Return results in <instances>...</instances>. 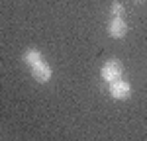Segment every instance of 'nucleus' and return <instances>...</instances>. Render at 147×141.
Listing matches in <instances>:
<instances>
[{"label":"nucleus","mask_w":147,"mask_h":141,"mask_svg":"<svg viewBox=\"0 0 147 141\" xmlns=\"http://www.w3.org/2000/svg\"><path fill=\"white\" fill-rule=\"evenodd\" d=\"M41 59V53L37 51V49H30V51H26V55H24V61L32 67V65H35L37 61Z\"/></svg>","instance_id":"nucleus-5"},{"label":"nucleus","mask_w":147,"mask_h":141,"mask_svg":"<svg viewBox=\"0 0 147 141\" xmlns=\"http://www.w3.org/2000/svg\"><path fill=\"white\" fill-rule=\"evenodd\" d=\"M32 73H34L35 81H39V82H47L51 79V69H49V65L43 59H39L35 65H32Z\"/></svg>","instance_id":"nucleus-3"},{"label":"nucleus","mask_w":147,"mask_h":141,"mask_svg":"<svg viewBox=\"0 0 147 141\" xmlns=\"http://www.w3.org/2000/svg\"><path fill=\"white\" fill-rule=\"evenodd\" d=\"M122 73H124V67H122L120 61H108V63L102 67V77H104L106 81H110V82L116 81V79H120Z\"/></svg>","instance_id":"nucleus-1"},{"label":"nucleus","mask_w":147,"mask_h":141,"mask_svg":"<svg viewBox=\"0 0 147 141\" xmlns=\"http://www.w3.org/2000/svg\"><path fill=\"white\" fill-rule=\"evenodd\" d=\"M122 14H124V8H122V4L114 2V4H112V16H114V18H122Z\"/></svg>","instance_id":"nucleus-6"},{"label":"nucleus","mask_w":147,"mask_h":141,"mask_svg":"<svg viewBox=\"0 0 147 141\" xmlns=\"http://www.w3.org/2000/svg\"><path fill=\"white\" fill-rule=\"evenodd\" d=\"M129 84L124 82L122 79H116V81L110 82V94H112L114 98H118V100H125V98H129Z\"/></svg>","instance_id":"nucleus-2"},{"label":"nucleus","mask_w":147,"mask_h":141,"mask_svg":"<svg viewBox=\"0 0 147 141\" xmlns=\"http://www.w3.org/2000/svg\"><path fill=\"white\" fill-rule=\"evenodd\" d=\"M108 34L112 35V37H124L127 34V26L124 23L122 18H114L110 26H108Z\"/></svg>","instance_id":"nucleus-4"}]
</instances>
